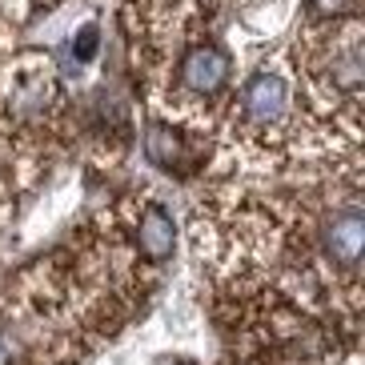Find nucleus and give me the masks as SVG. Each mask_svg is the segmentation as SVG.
<instances>
[{"label": "nucleus", "mask_w": 365, "mask_h": 365, "mask_svg": "<svg viewBox=\"0 0 365 365\" xmlns=\"http://www.w3.org/2000/svg\"><path fill=\"white\" fill-rule=\"evenodd\" d=\"M285 73L297 88L301 108L317 125L345 137H361V88H365V29L361 16H333L297 29Z\"/></svg>", "instance_id": "1"}, {"label": "nucleus", "mask_w": 365, "mask_h": 365, "mask_svg": "<svg viewBox=\"0 0 365 365\" xmlns=\"http://www.w3.org/2000/svg\"><path fill=\"white\" fill-rule=\"evenodd\" d=\"M113 213H117L120 233L129 237V245L137 249L140 261L157 265V261L173 257V249H177V221H173V213L157 197L133 193L113 205Z\"/></svg>", "instance_id": "2"}, {"label": "nucleus", "mask_w": 365, "mask_h": 365, "mask_svg": "<svg viewBox=\"0 0 365 365\" xmlns=\"http://www.w3.org/2000/svg\"><path fill=\"white\" fill-rule=\"evenodd\" d=\"M313 21H333V16H357V0H309Z\"/></svg>", "instance_id": "3"}, {"label": "nucleus", "mask_w": 365, "mask_h": 365, "mask_svg": "<svg viewBox=\"0 0 365 365\" xmlns=\"http://www.w3.org/2000/svg\"><path fill=\"white\" fill-rule=\"evenodd\" d=\"M97 44H101V33H97V24H85L81 33H76V41H73V56L85 65V61H93L97 56Z\"/></svg>", "instance_id": "4"}]
</instances>
